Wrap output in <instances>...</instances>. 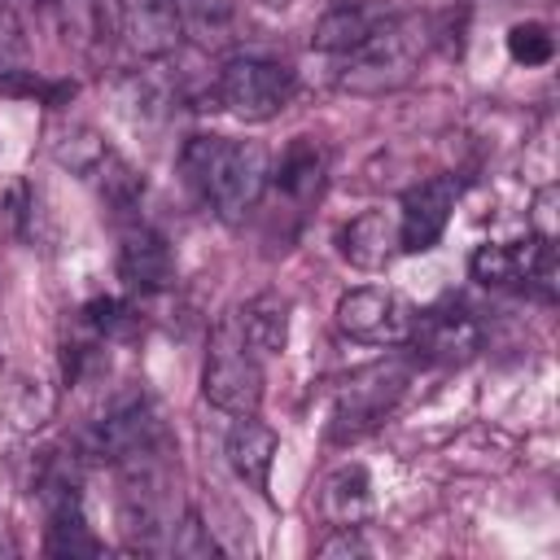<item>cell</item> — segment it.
Returning a JSON list of instances; mask_svg holds the SVG:
<instances>
[{
  "label": "cell",
  "mask_w": 560,
  "mask_h": 560,
  "mask_svg": "<svg viewBox=\"0 0 560 560\" xmlns=\"http://www.w3.org/2000/svg\"><path fill=\"white\" fill-rule=\"evenodd\" d=\"M315 556H368V542H363L359 525H332V534L324 542H315Z\"/></svg>",
  "instance_id": "cell-25"
},
{
  "label": "cell",
  "mask_w": 560,
  "mask_h": 560,
  "mask_svg": "<svg viewBox=\"0 0 560 560\" xmlns=\"http://www.w3.org/2000/svg\"><path fill=\"white\" fill-rule=\"evenodd\" d=\"M258 4H267V9H284L289 0H258Z\"/></svg>",
  "instance_id": "cell-27"
},
{
  "label": "cell",
  "mask_w": 560,
  "mask_h": 560,
  "mask_svg": "<svg viewBox=\"0 0 560 560\" xmlns=\"http://www.w3.org/2000/svg\"><path fill=\"white\" fill-rule=\"evenodd\" d=\"M411 341L433 363H468L481 350V324L464 302H438L416 315Z\"/></svg>",
  "instance_id": "cell-9"
},
{
  "label": "cell",
  "mask_w": 560,
  "mask_h": 560,
  "mask_svg": "<svg viewBox=\"0 0 560 560\" xmlns=\"http://www.w3.org/2000/svg\"><path fill=\"white\" fill-rule=\"evenodd\" d=\"M171 551L184 556V560H206V556L219 551L214 538H210V525H201V516H197L192 508H188V512L179 516V525L171 529Z\"/></svg>",
  "instance_id": "cell-22"
},
{
  "label": "cell",
  "mask_w": 560,
  "mask_h": 560,
  "mask_svg": "<svg viewBox=\"0 0 560 560\" xmlns=\"http://www.w3.org/2000/svg\"><path fill=\"white\" fill-rule=\"evenodd\" d=\"M48 153H52L61 166H70L74 175L92 179V175L101 171V162H105L114 149L101 140V131H92V127H83V122H70V127H52V131H48Z\"/></svg>",
  "instance_id": "cell-17"
},
{
  "label": "cell",
  "mask_w": 560,
  "mask_h": 560,
  "mask_svg": "<svg viewBox=\"0 0 560 560\" xmlns=\"http://www.w3.org/2000/svg\"><path fill=\"white\" fill-rule=\"evenodd\" d=\"M385 18H389V13H385V4H376V0H341V4H332V9L315 22L311 44H315L319 52H350V48H359Z\"/></svg>",
  "instance_id": "cell-13"
},
{
  "label": "cell",
  "mask_w": 560,
  "mask_h": 560,
  "mask_svg": "<svg viewBox=\"0 0 560 560\" xmlns=\"http://www.w3.org/2000/svg\"><path fill=\"white\" fill-rule=\"evenodd\" d=\"M118 276L131 293H162L175 280V254L153 228H131L118 249Z\"/></svg>",
  "instance_id": "cell-10"
},
{
  "label": "cell",
  "mask_w": 560,
  "mask_h": 560,
  "mask_svg": "<svg viewBox=\"0 0 560 560\" xmlns=\"http://www.w3.org/2000/svg\"><path fill=\"white\" fill-rule=\"evenodd\" d=\"M31 214H35V197H31V188H26L22 179L0 184V232H9V236H26Z\"/></svg>",
  "instance_id": "cell-23"
},
{
  "label": "cell",
  "mask_w": 560,
  "mask_h": 560,
  "mask_svg": "<svg viewBox=\"0 0 560 560\" xmlns=\"http://www.w3.org/2000/svg\"><path fill=\"white\" fill-rule=\"evenodd\" d=\"M411 324H416V311L394 289L363 284V289H350L337 298V328L354 341L402 346V341H411Z\"/></svg>",
  "instance_id": "cell-7"
},
{
  "label": "cell",
  "mask_w": 560,
  "mask_h": 560,
  "mask_svg": "<svg viewBox=\"0 0 560 560\" xmlns=\"http://www.w3.org/2000/svg\"><path fill=\"white\" fill-rule=\"evenodd\" d=\"M214 96L228 114H236L245 122H267L293 96V70L271 57H232L219 70Z\"/></svg>",
  "instance_id": "cell-4"
},
{
  "label": "cell",
  "mask_w": 560,
  "mask_h": 560,
  "mask_svg": "<svg viewBox=\"0 0 560 560\" xmlns=\"http://www.w3.org/2000/svg\"><path fill=\"white\" fill-rule=\"evenodd\" d=\"M179 171L188 188L223 223L245 219L271 179L267 149L258 140H228V136H192L179 153Z\"/></svg>",
  "instance_id": "cell-1"
},
{
  "label": "cell",
  "mask_w": 560,
  "mask_h": 560,
  "mask_svg": "<svg viewBox=\"0 0 560 560\" xmlns=\"http://www.w3.org/2000/svg\"><path fill=\"white\" fill-rule=\"evenodd\" d=\"M538 236L529 241H516V245H503V241H490V245H477L472 258H468V271L477 284L486 289H512V284H525L534 258H538ZM551 245V241H547Z\"/></svg>",
  "instance_id": "cell-14"
},
{
  "label": "cell",
  "mask_w": 560,
  "mask_h": 560,
  "mask_svg": "<svg viewBox=\"0 0 560 560\" xmlns=\"http://www.w3.org/2000/svg\"><path fill=\"white\" fill-rule=\"evenodd\" d=\"M18 57H22V26L13 22V13L0 9V70L18 66Z\"/></svg>",
  "instance_id": "cell-26"
},
{
  "label": "cell",
  "mask_w": 560,
  "mask_h": 560,
  "mask_svg": "<svg viewBox=\"0 0 560 560\" xmlns=\"http://www.w3.org/2000/svg\"><path fill=\"white\" fill-rule=\"evenodd\" d=\"M459 201V179L455 175H433L424 184H416L402 197L398 210V249L402 254H424L438 245V236L451 223V210Z\"/></svg>",
  "instance_id": "cell-8"
},
{
  "label": "cell",
  "mask_w": 560,
  "mask_h": 560,
  "mask_svg": "<svg viewBox=\"0 0 560 560\" xmlns=\"http://www.w3.org/2000/svg\"><path fill=\"white\" fill-rule=\"evenodd\" d=\"M424 52V22L407 13H389L359 48L346 52V70L337 83L346 92H389L402 88Z\"/></svg>",
  "instance_id": "cell-2"
},
{
  "label": "cell",
  "mask_w": 560,
  "mask_h": 560,
  "mask_svg": "<svg viewBox=\"0 0 560 560\" xmlns=\"http://www.w3.org/2000/svg\"><path fill=\"white\" fill-rule=\"evenodd\" d=\"M319 512L328 525H363L372 516V481L363 464L337 468L319 490Z\"/></svg>",
  "instance_id": "cell-16"
},
{
  "label": "cell",
  "mask_w": 560,
  "mask_h": 560,
  "mask_svg": "<svg viewBox=\"0 0 560 560\" xmlns=\"http://www.w3.org/2000/svg\"><path fill=\"white\" fill-rule=\"evenodd\" d=\"M337 245H341V258L350 267L376 271V267H385L398 254V219L385 214V210H363L359 219H350L341 228Z\"/></svg>",
  "instance_id": "cell-12"
},
{
  "label": "cell",
  "mask_w": 560,
  "mask_h": 560,
  "mask_svg": "<svg viewBox=\"0 0 560 560\" xmlns=\"http://www.w3.org/2000/svg\"><path fill=\"white\" fill-rule=\"evenodd\" d=\"M529 236L551 241L556 245V184L534 192V210H529Z\"/></svg>",
  "instance_id": "cell-24"
},
{
  "label": "cell",
  "mask_w": 560,
  "mask_h": 560,
  "mask_svg": "<svg viewBox=\"0 0 560 560\" xmlns=\"http://www.w3.org/2000/svg\"><path fill=\"white\" fill-rule=\"evenodd\" d=\"M324 171H328V158H324V149H319L315 140H306V136H298V140L284 149L280 166H276V184H280L289 197L306 201V197H315V192H319V184H324Z\"/></svg>",
  "instance_id": "cell-18"
},
{
  "label": "cell",
  "mask_w": 560,
  "mask_h": 560,
  "mask_svg": "<svg viewBox=\"0 0 560 560\" xmlns=\"http://www.w3.org/2000/svg\"><path fill=\"white\" fill-rule=\"evenodd\" d=\"M508 52L516 66H547L556 57V35L542 22H516L508 31Z\"/></svg>",
  "instance_id": "cell-21"
},
{
  "label": "cell",
  "mask_w": 560,
  "mask_h": 560,
  "mask_svg": "<svg viewBox=\"0 0 560 560\" xmlns=\"http://www.w3.org/2000/svg\"><path fill=\"white\" fill-rule=\"evenodd\" d=\"M402 385H407V372H402L398 363H376V368L354 372V376L337 389L328 438H332V442H354V438L372 433V429L385 420V411L398 402Z\"/></svg>",
  "instance_id": "cell-5"
},
{
  "label": "cell",
  "mask_w": 560,
  "mask_h": 560,
  "mask_svg": "<svg viewBox=\"0 0 560 560\" xmlns=\"http://www.w3.org/2000/svg\"><path fill=\"white\" fill-rule=\"evenodd\" d=\"M236 328L245 337V346L267 359V354H280L284 341H289V298L284 293H258L249 298L241 311H236Z\"/></svg>",
  "instance_id": "cell-15"
},
{
  "label": "cell",
  "mask_w": 560,
  "mask_h": 560,
  "mask_svg": "<svg viewBox=\"0 0 560 560\" xmlns=\"http://www.w3.org/2000/svg\"><path fill=\"white\" fill-rule=\"evenodd\" d=\"M92 184H96L101 197H105L109 206H118V210H131V206L140 201V192H144V175H140L127 158H118V153H109V158L101 162V171L92 175Z\"/></svg>",
  "instance_id": "cell-20"
},
{
  "label": "cell",
  "mask_w": 560,
  "mask_h": 560,
  "mask_svg": "<svg viewBox=\"0 0 560 560\" xmlns=\"http://www.w3.org/2000/svg\"><path fill=\"white\" fill-rule=\"evenodd\" d=\"M158 442H162V420L144 394L114 398V407L101 420H92V429H88V451L96 459H109V464L158 455Z\"/></svg>",
  "instance_id": "cell-6"
},
{
  "label": "cell",
  "mask_w": 560,
  "mask_h": 560,
  "mask_svg": "<svg viewBox=\"0 0 560 560\" xmlns=\"http://www.w3.org/2000/svg\"><path fill=\"white\" fill-rule=\"evenodd\" d=\"M201 394L228 411V416H254L262 402V363L258 354L245 346L236 315L219 319L210 332V350H206V372H201Z\"/></svg>",
  "instance_id": "cell-3"
},
{
  "label": "cell",
  "mask_w": 560,
  "mask_h": 560,
  "mask_svg": "<svg viewBox=\"0 0 560 560\" xmlns=\"http://www.w3.org/2000/svg\"><path fill=\"white\" fill-rule=\"evenodd\" d=\"M276 451H280L276 429H267L258 416H236V424H232L228 438H223V455H228L232 472H236L249 490H258V494L271 490V464H276Z\"/></svg>",
  "instance_id": "cell-11"
},
{
  "label": "cell",
  "mask_w": 560,
  "mask_h": 560,
  "mask_svg": "<svg viewBox=\"0 0 560 560\" xmlns=\"http://www.w3.org/2000/svg\"><path fill=\"white\" fill-rule=\"evenodd\" d=\"M57 407V394L44 376L35 372H13L9 389H4V416L18 424V429H39Z\"/></svg>",
  "instance_id": "cell-19"
}]
</instances>
